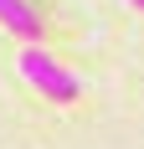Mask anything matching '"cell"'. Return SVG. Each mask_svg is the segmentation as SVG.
Returning a JSON list of instances; mask_svg holds the SVG:
<instances>
[{"label":"cell","instance_id":"obj_1","mask_svg":"<svg viewBox=\"0 0 144 149\" xmlns=\"http://www.w3.org/2000/svg\"><path fill=\"white\" fill-rule=\"evenodd\" d=\"M15 67H21V77H26L36 93H46L52 103H72V98L82 93V82H77V77H72L52 52H41V46H21Z\"/></svg>","mask_w":144,"mask_h":149},{"label":"cell","instance_id":"obj_2","mask_svg":"<svg viewBox=\"0 0 144 149\" xmlns=\"http://www.w3.org/2000/svg\"><path fill=\"white\" fill-rule=\"evenodd\" d=\"M0 26L15 31L26 46H36V41H41V31H46V26H41V15L31 10L26 0H0Z\"/></svg>","mask_w":144,"mask_h":149},{"label":"cell","instance_id":"obj_3","mask_svg":"<svg viewBox=\"0 0 144 149\" xmlns=\"http://www.w3.org/2000/svg\"><path fill=\"white\" fill-rule=\"evenodd\" d=\"M129 5H134V10H144V0H129Z\"/></svg>","mask_w":144,"mask_h":149}]
</instances>
